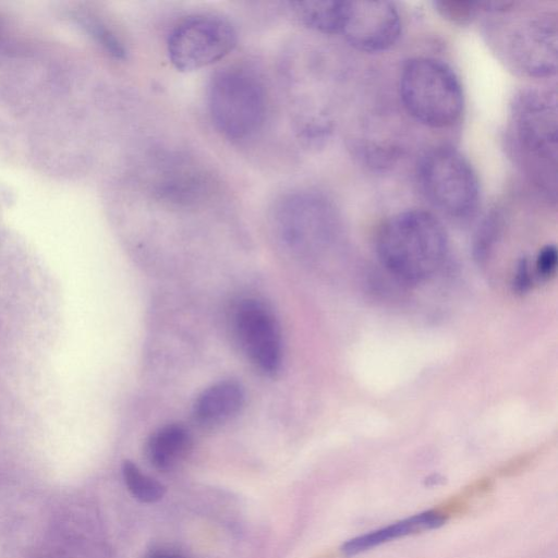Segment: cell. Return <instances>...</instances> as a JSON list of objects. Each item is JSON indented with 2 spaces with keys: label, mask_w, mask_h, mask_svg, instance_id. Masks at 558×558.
I'll list each match as a JSON object with an SVG mask.
<instances>
[{
  "label": "cell",
  "mask_w": 558,
  "mask_h": 558,
  "mask_svg": "<svg viewBox=\"0 0 558 558\" xmlns=\"http://www.w3.org/2000/svg\"><path fill=\"white\" fill-rule=\"evenodd\" d=\"M434 5L444 19L459 25L471 23L482 11V2L441 0Z\"/></svg>",
  "instance_id": "e0dca14e"
},
{
  "label": "cell",
  "mask_w": 558,
  "mask_h": 558,
  "mask_svg": "<svg viewBox=\"0 0 558 558\" xmlns=\"http://www.w3.org/2000/svg\"><path fill=\"white\" fill-rule=\"evenodd\" d=\"M417 179L426 199L454 219L472 216L480 203V183L469 160L456 148L437 146L417 165Z\"/></svg>",
  "instance_id": "52a82bcc"
},
{
  "label": "cell",
  "mask_w": 558,
  "mask_h": 558,
  "mask_svg": "<svg viewBox=\"0 0 558 558\" xmlns=\"http://www.w3.org/2000/svg\"><path fill=\"white\" fill-rule=\"evenodd\" d=\"M293 12L302 24L325 34L340 33L343 1L292 2Z\"/></svg>",
  "instance_id": "5bb4252c"
},
{
  "label": "cell",
  "mask_w": 558,
  "mask_h": 558,
  "mask_svg": "<svg viewBox=\"0 0 558 558\" xmlns=\"http://www.w3.org/2000/svg\"><path fill=\"white\" fill-rule=\"evenodd\" d=\"M192 448L193 438L189 428L180 423H170L150 434L144 451L155 469L167 472L182 463Z\"/></svg>",
  "instance_id": "4fadbf2b"
},
{
  "label": "cell",
  "mask_w": 558,
  "mask_h": 558,
  "mask_svg": "<svg viewBox=\"0 0 558 558\" xmlns=\"http://www.w3.org/2000/svg\"><path fill=\"white\" fill-rule=\"evenodd\" d=\"M231 335L250 363L267 376L276 375L282 364L280 325L267 304L257 299H243L230 316Z\"/></svg>",
  "instance_id": "9c48e42d"
},
{
  "label": "cell",
  "mask_w": 558,
  "mask_h": 558,
  "mask_svg": "<svg viewBox=\"0 0 558 558\" xmlns=\"http://www.w3.org/2000/svg\"><path fill=\"white\" fill-rule=\"evenodd\" d=\"M447 520V517L437 508L430 509L353 537L341 546V551L344 556L350 557L391 539L438 527Z\"/></svg>",
  "instance_id": "7c38bea8"
},
{
  "label": "cell",
  "mask_w": 558,
  "mask_h": 558,
  "mask_svg": "<svg viewBox=\"0 0 558 558\" xmlns=\"http://www.w3.org/2000/svg\"><path fill=\"white\" fill-rule=\"evenodd\" d=\"M510 140L529 174L546 192H556L558 148L556 94L538 88L520 90L512 100Z\"/></svg>",
  "instance_id": "3957f363"
},
{
  "label": "cell",
  "mask_w": 558,
  "mask_h": 558,
  "mask_svg": "<svg viewBox=\"0 0 558 558\" xmlns=\"http://www.w3.org/2000/svg\"><path fill=\"white\" fill-rule=\"evenodd\" d=\"M77 24L99 45L102 49L116 59H123L126 50L117 36V34L109 28L102 21L97 17L78 13L74 15Z\"/></svg>",
  "instance_id": "2e32d148"
},
{
  "label": "cell",
  "mask_w": 558,
  "mask_h": 558,
  "mask_svg": "<svg viewBox=\"0 0 558 558\" xmlns=\"http://www.w3.org/2000/svg\"><path fill=\"white\" fill-rule=\"evenodd\" d=\"M375 250L390 275L404 283L418 284L441 269L449 253V239L433 214L411 209L384 222L376 235Z\"/></svg>",
  "instance_id": "6da1fadb"
},
{
  "label": "cell",
  "mask_w": 558,
  "mask_h": 558,
  "mask_svg": "<svg viewBox=\"0 0 558 558\" xmlns=\"http://www.w3.org/2000/svg\"><path fill=\"white\" fill-rule=\"evenodd\" d=\"M207 96L211 121L227 138L246 140L262 129L267 97L263 83L253 72L236 66L217 72Z\"/></svg>",
  "instance_id": "5b68a950"
},
{
  "label": "cell",
  "mask_w": 558,
  "mask_h": 558,
  "mask_svg": "<svg viewBox=\"0 0 558 558\" xmlns=\"http://www.w3.org/2000/svg\"><path fill=\"white\" fill-rule=\"evenodd\" d=\"M401 27L400 14L391 2L343 1L340 33L361 51L380 52L389 49L399 39Z\"/></svg>",
  "instance_id": "30bf717a"
},
{
  "label": "cell",
  "mask_w": 558,
  "mask_h": 558,
  "mask_svg": "<svg viewBox=\"0 0 558 558\" xmlns=\"http://www.w3.org/2000/svg\"><path fill=\"white\" fill-rule=\"evenodd\" d=\"M534 278V272L531 269L527 258L520 259L513 276V290L519 293L526 292L532 287Z\"/></svg>",
  "instance_id": "d6986e66"
},
{
  "label": "cell",
  "mask_w": 558,
  "mask_h": 558,
  "mask_svg": "<svg viewBox=\"0 0 558 558\" xmlns=\"http://www.w3.org/2000/svg\"><path fill=\"white\" fill-rule=\"evenodd\" d=\"M399 93L407 111L420 123L442 129L462 114L464 97L452 69L441 60L414 57L402 66Z\"/></svg>",
  "instance_id": "277c9868"
},
{
  "label": "cell",
  "mask_w": 558,
  "mask_h": 558,
  "mask_svg": "<svg viewBox=\"0 0 558 558\" xmlns=\"http://www.w3.org/2000/svg\"><path fill=\"white\" fill-rule=\"evenodd\" d=\"M272 225L289 251L306 257L326 252L337 240L340 227L335 204L314 191L283 196L275 206Z\"/></svg>",
  "instance_id": "8992f818"
},
{
  "label": "cell",
  "mask_w": 558,
  "mask_h": 558,
  "mask_svg": "<svg viewBox=\"0 0 558 558\" xmlns=\"http://www.w3.org/2000/svg\"><path fill=\"white\" fill-rule=\"evenodd\" d=\"M123 482L131 495L141 502L154 504L159 501L165 493V486L154 477L144 473L135 463L125 460L122 464Z\"/></svg>",
  "instance_id": "9a60e30c"
},
{
  "label": "cell",
  "mask_w": 558,
  "mask_h": 558,
  "mask_svg": "<svg viewBox=\"0 0 558 558\" xmlns=\"http://www.w3.org/2000/svg\"><path fill=\"white\" fill-rule=\"evenodd\" d=\"M145 558H187L182 553L167 548V547H154L147 551Z\"/></svg>",
  "instance_id": "ffe728a7"
},
{
  "label": "cell",
  "mask_w": 558,
  "mask_h": 558,
  "mask_svg": "<svg viewBox=\"0 0 558 558\" xmlns=\"http://www.w3.org/2000/svg\"><path fill=\"white\" fill-rule=\"evenodd\" d=\"M557 248L555 245L544 246L536 256L534 264V277L542 281L550 280L557 269Z\"/></svg>",
  "instance_id": "ac0fdd59"
},
{
  "label": "cell",
  "mask_w": 558,
  "mask_h": 558,
  "mask_svg": "<svg viewBox=\"0 0 558 558\" xmlns=\"http://www.w3.org/2000/svg\"><path fill=\"white\" fill-rule=\"evenodd\" d=\"M244 402L245 391L239 381L220 380L197 396L192 407V416L198 426L213 428L236 416Z\"/></svg>",
  "instance_id": "8fae6325"
},
{
  "label": "cell",
  "mask_w": 558,
  "mask_h": 558,
  "mask_svg": "<svg viewBox=\"0 0 558 558\" xmlns=\"http://www.w3.org/2000/svg\"><path fill=\"white\" fill-rule=\"evenodd\" d=\"M236 45V33L226 19L196 14L179 22L170 32L167 53L180 71H194L216 63Z\"/></svg>",
  "instance_id": "ba28073f"
},
{
  "label": "cell",
  "mask_w": 558,
  "mask_h": 558,
  "mask_svg": "<svg viewBox=\"0 0 558 558\" xmlns=\"http://www.w3.org/2000/svg\"><path fill=\"white\" fill-rule=\"evenodd\" d=\"M518 2H483L496 20L488 37L498 57L517 73L544 77L557 70V14L549 10H517Z\"/></svg>",
  "instance_id": "7a4b0ae2"
}]
</instances>
